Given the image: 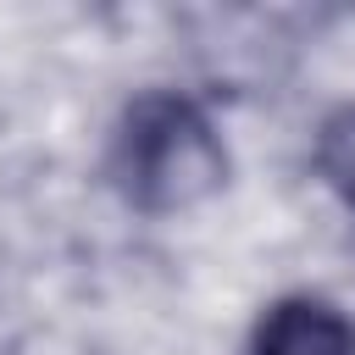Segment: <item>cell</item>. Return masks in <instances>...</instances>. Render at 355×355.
Instances as JSON below:
<instances>
[{
    "mask_svg": "<svg viewBox=\"0 0 355 355\" xmlns=\"http://www.w3.org/2000/svg\"><path fill=\"white\" fill-rule=\"evenodd\" d=\"M111 172H116V189L139 211L161 216V211H183V205L205 200L211 189H222L227 155H222L211 116L194 100L155 89L122 111Z\"/></svg>",
    "mask_w": 355,
    "mask_h": 355,
    "instance_id": "cell-1",
    "label": "cell"
},
{
    "mask_svg": "<svg viewBox=\"0 0 355 355\" xmlns=\"http://www.w3.org/2000/svg\"><path fill=\"white\" fill-rule=\"evenodd\" d=\"M250 355H355V322L316 294H288L255 322Z\"/></svg>",
    "mask_w": 355,
    "mask_h": 355,
    "instance_id": "cell-2",
    "label": "cell"
},
{
    "mask_svg": "<svg viewBox=\"0 0 355 355\" xmlns=\"http://www.w3.org/2000/svg\"><path fill=\"white\" fill-rule=\"evenodd\" d=\"M316 166L327 178V189L355 211V105L333 111L322 122V139H316Z\"/></svg>",
    "mask_w": 355,
    "mask_h": 355,
    "instance_id": "cell-3",
    "label": "cell"
}]
</instances>
